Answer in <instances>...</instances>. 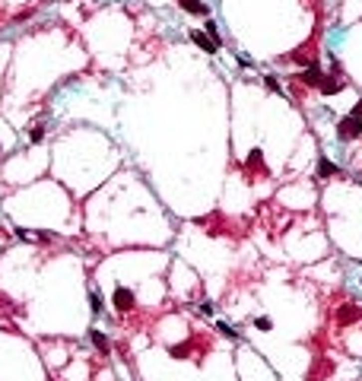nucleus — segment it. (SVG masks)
<instances>
[{
	"mask_svg": "<svg viewBox=\"0 0 362 381\" xmlns=\"http://www.w3.org/2000/svg\"><path fill=\"white\" fill-rule=\"evenodd\" d=\"M203 32H206V35H210L213 41H219V25H216V22H213V19H210V16H206V25H203ZM219 45H222V41H219Z\"/></svg>",
	"mask_w": 362,
	"mask_h": 381,
	"instance_id": "423d86ee",
	"label": "nucleus"
},
{
	"mask_svg": "<svg viewBox=\"0 0 362 381\" xmlns=\"http://www.w3.org/2000/svg\"><path fill=\"white\" fill-rule=\"evenodd\" d=\"M89 305H92V311H99V308H102V302H99V296H89Z\"/></svg>",
	"mask_w": 362,
	"mask_h": 381,
	"instance_id": "ddd939ff",
	"label": "nucleus"
},
{
	"mask_svg": "<svg viewBox=\"0 0 362 381\" xmlns=\"http://www.w3.org/2000/svg\"><path fill=\"white\" fill-rule=\"evenodd\" d=\"M257 327H261V331H270V321H267V318H257V321H254Z\"/></svg>",
	"mask_w": 362,
	"mask_h": 381,
	"instance_id": "f8f14e48",
	"label": "nucleus"
},
{
	"mask_svg": "<svg viewBox=\"0 0 362 381\" xmlns=\"http://www.w3.org/2000/svg\"><path fill=\"white\" fill-rule=\"evenodd\" d=\"M264 86H267L270 92H280V83H277V76H267V80H264Z\"/></svg>",
	"mask_w": 362,
	"mask_h": 381,
	"instance_id": "9b49d317",
	"label": "nucleus"
},
{
	"mask_svg": "<svg viewBox=\"0 0 362 381\" xmlns=\"http://www.w3.org/2000/svg\"><path fill=\"white\" fill-rule=\"evenodd\" d=\"M318 89H321L324 95H337V92H340V80H337V76H324Z\"/></svg>",
	"mask_w": 362,
	"mask_h": 381,
	"instance_id": "39448f33",
	"label": "nucleus"
},
{
	"mask_svg": "<svg viewBox=\"0 0 362 381\" xmlns=\"http://www.w3.org/2000/svg\"><path fill=\"white\" fill-rule=\"evenodd\" d=\"M356 121H359V134H362V118H356Z\"/></svg>",
	"mask_w": 362,
	"mask_h": 381,
	"instance_id": "2eb2a0df",
	"label": "nucleus"
},
{
	"mask_svg": "<svg viewBox=\"0 0 362 381\" xmlns=\"http://www.w3.org/2000/svg\"><path fill=\"white\" fill-rule=\"evenodd\" d=\"M318 172H321V175H334V172H337V166H334L331 159H321V162H318Z\"/></svg>",
	"mask_w": 362,
	"mask_h": 381,
	"instance_id": "0eeeda50",
	"label": "nucleus"
},
{
	"mask_svg": "<svg viewBox=\"0 0 362 381\" xmlns=\"http://www.w3.org/2000/svg\"><path fill=\"white\" fill-rule=\"evenodd\" d=\"M175 3L184 13H191V16H210V6H206L203 0H175Z\"/></svg>",
	"mask_w": 362,
	"mask_h": 381,
	"instance_id": "f03ea898",
	"label": "nucleus"
},
{
	"mask_svg": "<svg viewBox=\"0 0 362 381\" xmlns=\"http://www.w3.org/2000/svg\"><path fill=\"white\" fill-rule=\"evenodd\" d=\"M29 137H32V143H38L41 137H45V124H35V127H32V134H29Z\"/></svg>",
	"mask_w": 362,
	"mask_h": 381,
	"instance_id": "1a4fd4ad",
	"label": "nucleus"
},
{
	"mask_svg": "<svg viewBox=\"0 0 362 381\" xmlns=\"http://www.w3.org/2000/svg\"><path fill=\"white\" fill-rule=\"evenodd\" d=\"M191 41H194L200 51H206V54H216V51H219V41H213V38L206 35V32H200V29L191 32Z\"/></svg>",
	"mask_w": 362,
	"mask_h": 381,
	"instance_id": "f257e3e1",
	"label": "nucleus"
},
{
	"mask_svg": "<svg viewBox=\"0 0 362 381\" xmlns=\"http://www.w3.org/2000/svg\"><path fill=\"white\" fill-rule=\"evenodd\" d=\"M350 115H353V118H362V99L356 102V108H353V111H350Z\"/></svg>",
	"mask_w": 362,
	"mask_h": 381,
	"instance_id": "4468645a",
	"label": "nucleus"
},
{
	"mask_svg": "<svg viewBox=\"0 0 362 381\" xmlns=\"http://www.w3.org/2000/svg\"><path fill=\"white\" fill-rule=\"evenodd\" d=\"M115 308L118 311H131L134 308V292L131 289H118L115 292Z\"/></svg>",
	"mask_w": 362,
	"mask_h": 381,
	"instance_id": "20e7f679",
	"label": "nucleus"
},
{
	"mask_svg": "<svg viewBox=\"0 0 362 381\" xmlns=\"http://www.w3.org/2000/svg\"><path fill=\"white\" fill-rule=\"evenodd\" d=\"M340 321H356V308H340Z\"/></svg>",
	"mask_w": 362,
	"mask_h": 381,
	"instance_id": "6e6552de",
	"label": "nucleus"
},
{
	"mask_svg": "<svg viewBox=\"0 0 362 381\" xmlns=\"http://www.w3.org/2000/svg\"><path fill=\"white\" fill-rule=\"evenodd\" d=\"M92 340H96V346H99V350H108V340H105V334H92Z\"/></svg>",
	"mask_w": 362,
	"mask_h": 381,
	"instance_id": "9d476101",
	"label": "nucleus"
},
{
	"mask_svg": "<svg viewBox=\"0 0 362 381\" xmlns=\"http://www.w3.org/2000/svg\"><path fill=\"white\" fill-rule=\"evenodd\" d=\"M321 80H324V73H321V67H318V64H308L305 70H302V83L312 86V89H318V86H321Z\"/></svg>",
	"mask_w": 362,
	"mask_h": 381,
	"instance_id": "7ed1b4c3",
	"label": "nucleus"
}]
</instances>
